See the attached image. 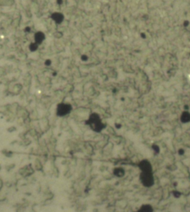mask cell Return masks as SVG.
Returning <instances> with one entry per match:
<instances>
[{
	"label": "cell",
	"instance_id": "obj_7",
	"mask_svg": "<svg viewBox=\"0 0 190 212\" xmlns=\"http://www.w3.org/2000/svg\"><path fill=\"white\" fill-rule=\"evenodd\" d=\"M36 48H37V44H36V43H34V44H31V50H36Z\"/></svg>",
	"mask_w": 190,
	"mask_h": 212
},
{
	"label": "cell",
	"instance_id": "obj_5",
	"mask_svg": "<svg viewBox=\"0 0 190 212\" xmlns=\"http://www.w3.org/2000/svg\"><path fill=\"white\" fill-rule=\"evenodd\" d=\"M141 212H152L153 209L150 205H144L140 209Z\"/></svg>",
	"mask_w": 190,
	"mask_h": 212
},
{
	"label": "cell",
	"instance_id": "obj_6",
	"mask_svg": "<svg viewBox=\"0 0 190 212\" xmlns=\"http://www.w3.org/2000/svg\"><path fill=\"white\" fill-rule=\"evenodd\" d=\"M53 19L56 21L57 23H60L63 20V16L60 13H54L53 16Z\"/></svg>",
	"mask_w": 190,
	"mask_h": 212
},
{
	"label": "cell",
	"instance_id": "obj_9",
	"mask_svg": "<svg viewBox=\"0 0 190 212\" xmlns=\"http://www.w3.org/2000/svg\"><path fill=\"white\" fill-rule=\"evenodd\" d=\"M137 212H141V211H140V210H139V211H138Z\"/></svg>",
	"mask_w": 190,
	"mask_h": 212
},
{
	"label": "cell",
	"instance_id": "obj_8",
	"mask_svg": "<svg viewBox=\"0 0 190 212\" xmlns=\"http://www.w3.org/2000/svg\"><path fill=\"white\" fill-rule=\"evenodd\" d=\"M174 195L175 197H178L180 196V194L179 193H174Z\"/></svg>",
	"mask_w": 190,
	"mask_h": 212
},
{
	"label": "cell",
	"instance_id": "obj_3",
	"mask_svg": "<svg viewBox=\"0 0 190 212\" xmlns=\"http://www.w3.org/2000/svg\"><path fill=\"white\" fill-rule=\"evenodd\" d=\"M143 181H144V185H146V186H149L152 184V178L150 175H149V174H146L144 175V178H143Z\"/></svg>",
	"mask_w": 190,
	"mask_h": 212
},
{
	"label": "cell",
	"instance_id": "obj_2",
	"mask_svg": "<svg viewBox=\"0 0 190 212\" xmlns=\"http://www.w3.org/2000/svg\"><path fill=\"white\" fill-rule=\"evenodd\" d=\"M71 106L69 104H59L57 108V114L58 116H65L71 111Z\"/></svg>",
	"mask_w": 190,
	"mask_h": 212
},
{
	"label": "cell",
	"instance_id": "obj_4",
	"mask_svg": "<svg viewBox=\"0 0 190 212\" xmlns=\"http://www.w3.org/2000/svg\"><path fill=\"white\" fill-rule=\"evenodd\" d=\"M44 39H45V35L42 32L36 33V35H35V41H36V43L37 45H40V43L42 42Z\"/></svg>",
	"mask_w": 190,
	"mask_h": 212
},
{
	"label": "cell",
	"instance_id": "obj_1",
	"mask_svg": "<svg viewBox=\"0 0 190 212\" xmlns=\"http://www.w3.org/2000/svg\"><path fill=\"white\" fill-rule=\"evenodd\" d=\"M88 125H89L92 130L94 131H100L102 129V124L100 121V119L99 116L96 114H93L90 116L88 120L87 121Z\"/></svg>",
	"mask_w": 190,
	"mask_h": 212
}]
</instances>
